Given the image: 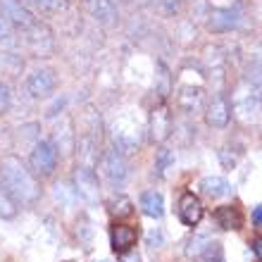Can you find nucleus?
I'll list each match as a JSON object with an SVG mask.
<instances>
[{
  "instance_id": "obj_10",
  "label": "nucleus",
  "mask_w": 262,
  "mask_h": 262,
  "mask_svg": "<svg viewBox=\"0 0 262 262\" xmlns=\"http://www.w3.org/2000/svg\"><path fill=\"white\" fill-rule=\"evenodd\" d=\"M86 7H89L91 17L96 19V24H100V27H105V29L115 27L119 21L117 5H115L112 0H86Z\"/></svg>"
},
{
  "instance_id": "obj_8",
  "label": "nucleus",
  "mask_w": 262,
  "mask_h": 262,
  "mask_svg": "<svg viewBox=\"0 0 262 262\" xmlns=\"http://www.w3.org/2000/svg\"><path fill=\"white\" fill-rule=\"evenodd\" d=\"M27 91L31 93V98H48L55 91V74L50 69H34L27 79Z\"/></svg>"
},
{
  "instance_id": "obj_29",
  "label": "nucleus",
  "mask_w": 262,
  "mask_h": 262,
  "mask_svg": "<svg viewBox=\"0 0 262 262\" xmlns=\"http://www.w3.org/2000/svg\"><path fill=\"white\" fill-rule=\"evenodd\" d=\"M160 243H162V231H158V234L152 231L150 238H148V246H150V248H160Z\"/></svg>"
},
{
  "instance_id": "obj_16",
  "label": "nucleus",
  "mask_w": 262,
  "mask_h": 262,
  "mask_svg": "<svg viewBox=\"0 0 262 262\" xmlns=\"http://www.w3.org/2000/svg\"><path fill=\"white\" fill-rule=\"evenodd\" d=\"M141 210H143V214L152 217V220H160V217L165 214L162 193H158V191H145V193L141 195Z\"/></svg>"
},
{
  "instance_id": "obj_5",
  "label": "nucleus",
  "mask_w": 262,
  "mask_h": 262,
  "mask_svg": "<svg viewBox=\"0 0 262 262\" xmlns=\"http://www.w3.org/2000/svg\"><path fill=\"white\" fill-rule=\"evenodd\" d=\"M231 119V105H229V98L224 96V91H214L210 100H207L205 107V122L214 129H224Z\"/></svg>"
},
{
  "instance_id": "obj_27",
  "label": "nucleus",
  "mask_w": 262,
  "mask_h": 262,
  "mask_svg": "<svg viewBox=\"0 0 262 262\" xmlns=\"http://www.w3.org/2000/svg\"><path fill=\"white\" fill-rule=\"evenodd\" d=\"M12 36V27H10V21L5 17H0V38H10Z\"/></svg>"
},
{
  "instance_id": "obj_26",
  "label": "nucleus",
  "mask_w": 262,
  "mask_h": 262,
  "mask_svg": "<svg viewBox=\"0 0 262 262\" xmlns=\"http://www.w3.org/2000/svg\"><path fill=\"white\" fill-rule=\"evenodd\" d=\"M7 107H10V91H7L5 83L0 81V115L7 112Z\"/></svg>"
},
{
  "instance_id": "obj_6",
  "label": "nucleus",
  "mask_w": 262,
  "mask_h": 262,
  "mask_svg": "<svg viewBox=\"0 0 262 262\" xmlns=\"http://www.w3.org/2000/svg\"><path fill=\"white\" fill-rule=\"evenodd\" d=\"M103 174L112 186H122L126 181V174H129V169H126V158H124V152H119L115 145L107 148L103 155Z\"/></svg>"
},
{
  "instance_id": "obj_30",
  "label": "nucleus",
  "mask_w": 262,
  "mask_h": 262,
  "mask_svg": "<svg viewBox=\"0 0 262 262\" xmlns=\"http://www.w3.org/2000/svg\"><path fill=\"white\" fill-rule=\"evenodd\" d=\"M220 158H222V162H224V167H229V169L234 167L236 160H234V158H229V155H227V148H222V150H220Z\"/></svg>"
},
{
  "instance_id": "obj_11",
  "label": "nucleus",
  "mask_w": 262,
  "mask_h": 262,
  "mask_svg": "<svg viewBox=\"0 0 262 262\" xmlns=\"http://www.w3.org/2000/svg\"><path fill=\"white\" fill-rule=\"evenodd\" d=\"M27 43L29 48L34 50V55L38 57H46L53 50V34H50L48 27H43V24H31L27 29Z\"/></svg>"
},
{
  "instance_id": "obj_17",
  "label": "nucleus",
  "mask_w": 262,
  "mask_h": 262,
  "mask_svg": "<svg viewBox=\"0 0 262 262\" xmlns=\"http://www.w3.org/2000/svg\"><path fill=\"white\" fill-rule=\"evenodd\" d=\"M200 191L207 195V198H224V195L231 191V186H229L227 179H222V177H205V179L200 181Z\"/></svg>"
},
{
  "instance_id": "obj_34",
  "label": "nucleus",
  "mask_w": 262,
  "mask_h": 262,
  "mask_svg": "<svg viewBox=\"0 0 262 262\" xmlns=\"http://www.w3.org/2000/svg\"><path fill=\"white\" fill-rule=\"evenodd\" d=\"M0 12H3V0H0ZM0 17H3V14H0Z\"/></svg>"
},
{
  "instance_id": "obj_15",
  "label": "nucleus",
  "mask_w": 262,
  "mask_h": 262,
  "mask_svg": "<svg viewBox=\"0 0 262 262\" xmlns=\"http://www.w3.org/2000/svg\"><path fill=\"white\" fill-rule=\"evenodd\" d=\"M214 222H217L222 229L231 231V229H241L243 227V214L236 205H222V207L214 210Z\"/></svg>"
},
{
  "instance_id": "obj_22",
  "label": "nucleus",
  "mask_w": 262,
  "mask_h": 262,
  "mask_svg": "<svg viewBox=\"0 0 262 262\" xmlns=\"http://www.w3.org/2000/svg\"><path fill=\"white\" fill-rule=\"evenodd\" d=\"M38 129L41 126L38 124H24V126H19V143H27V145H31L34 148L36 143H38Z\"/></svg>"
},
{
  "instance_id": "obj_33",
  "label": "nucleus",
  "mask_w": 262,
  "mask_h": 262,
  "mask_svg": "<svg viewBox=\"0 0 262 262\" xmlns=\"http://www.w3.org/2000/svg\"><path fill=\"white\" fill-rule=\"evenodd\" d=\"M255 14H257V19L262 21V0H255Z\"/></svg>"
},
{
  "instance_id": "obj_19",
  "label": "nucleus",
  "mask_w": 262,
  "mask_h": 262,
  "mask_svg": "<svg viewBox=\"0 0 262 262\" xmlns=\"http://www.w3.org/2000/svg\"><path fill=\"white\" fill-rule=\"evenodd\" d=\"M36 5V10H41L43 14H60L67 10L69 0H31Z\"/></svg>"
},
{
  "instance_id": "obj_32",
  "label": "nucleus",
  "mask_w": 262,
  "mask_h": 262,
  "mask_svg": "<svg viewBox=\"0 0 262 262\" xmlns=\"http://www.w3.org/2000/svg\"><path fill=\"white\" fill-rule=\"evenodd\" d=\"M253 222H255L257 227H262V205H257L255 210H253Z\"/></svg>"
},
{
  "instance_id": "obj_2",
  "label": "nucleus",
  "mask_w": 262,
  "mask_h": 262,
  "mask_svg": "<svg viewBox=\"0 0 262 262\" xmlns=\"http://www.w3.org/2000/svg\"><path fill=\"white\" fill-rule=\"evenodd\" d=\"M229 105H231V112H234L236 119H238L243 126H255L262 119V100L255 96V91L250 89L243 79L236 83Z\"/></svg>"
},
{
  "instance_id": "obj_23",
  "label": "nucleus",
  "mask_w": 262,
  "mask_h": 262,
  "mask_svg": "<svg viewBox=\"0 0 262 262\" xmlns=\"http://www.w3.org/2000/svg\"><path fill=\"white\" fill-rule=\"evenodd\" d=\"M222 255H224V250H222L220 241H207V246L200 253V257L205 262H222Z\"/></svg>"
},
{
  "instance_id": "obj_21",
  "label": "nucleus",
  "mask_w": 262,
  "mask_h": 262,
  "mask_svg": "<svg viewBox=\"0 0 262 262\" xmlns=\"http://www.w3.org/2000/svg\"><path fill=\"white\" fill-rule=\"evenodd\" d=\"M169 165H174V152L169 150V148H160L158 158H155V174H158V177H165Z\"/></svg>"
},
{
  "instance_id": "obj_14",
  "label": "nucleus",
  "mask_w": 262,
  "mask_h": 262,
  "mask_svg": "<svg viewBox=\"0 0 262 262\" xmlns=\"http://www.w3.org/2000/svg\"><path fill=\"white\" fill-rule=\"evenodd\" d=\"M136 238H138L136 229L126 227V224H117V227L112 229V236H110L112 250L122 255V253H126V250L134 248V243H136Z\"/></svg>"
},
{
  "instance_id": "obj_20",
  "label": "nucleus",
  "mask_w": 262,
  "mask_h": 262,
  "mask_svg": "<svg viewBox=\"0 0 262 262\" xmlns=\"http://www.w3.org/2000/svg\"><path fill=\"white\" fill-rule=\"evenodd\" d=\"M14 214H17V200L5 188H0V220H12Z\"/></svg>"
},
{
  "instance_id": "obj_9",
  "label": "nucleus",
  "mask_w": 262,
  "mask_h": 262,
  "mask_svg": "<svg viewBox=\"0 0 262 262\" xmlns=\"http://www.w3.org/2000/svg\"><path fill=\"white\" fill-rule=\"evenodd\" d=\"M150 138L155 143H165L169 134H172V112L167 110V105H158L155 110L150 112Z\"/></svg>"
},
{
  "instance_id": "obj_12",
  "label": "nucleus",
  "mask_w": 262,
  "mask_h": 262,
  "mask_svg": "<svg viewBox=\"0 0 262 262\" xmlns=\"http://www.w3.org/2000/svg\"><path fill=\"white\" fill-rule=\"evenodd\" d=\"M179 220L184 222L186 227H195V224L203 220V203H200L198 195L184 193L179 198Z\"/></svg>"
},
{
  "instance_id": "obj_24",
  "label": "nucleus",
  "mask_w": 262,
  "mask_h": 262,
  "mask_svg": "<svg viewBox=\"0 0 262 262\" xmlns=\"http://www.w3.org/2000/svg\"><path fill=\"white\" fill-rule=\"evenodd\" d=\"M207 246V238H203V236H195V238H191L186 246V255L188 257H198L200 253H203V248Z\"/></svg>"
},
{
  "instance_id": "obj_31",
  "label": "nucleus",
  "mask_w": 262,
  "mask_h": 262,
  "mask_svg": "<svg viewBox=\"0 0 262 262\" xmlns=\"http://www.w3.org/2000/svg\"><path fill=\"white\" fill-rule=\"evenodd\" d=\"M253 253L257 255V260H262V236H257L255 241H253Z\"/></svg>"
},
{
  "instance_id": "obj_13",
  "label": "nucleus",
  "mask_w": 262,
  "mask_h": 262,
  "mask_svg": "<svg viewBox=\"0 0 262 262\" xmlns=\"http://www.w3.org/2000/svg\"><path fill=\"white\" fill-rule=\"evenodd\" d=\"M203 105V89L200 86H181L177 93V107L184 115H195Z\"/></svg>"
},
{
  "instance_id": "obj_4",
  "label": "nucleus",
  "mask_w": 262,
  "mask_h": 262,
  "mask_svg": "<svg viewBox=\"0 0 262 262\" xmlns=\"http://www.w3.org/2000/svg\"><path fill=\"white\" fill-rule=\"evenodd\" d=\"M29 167L36 177H50L57 167V150L50 141H38L29 152Z\"/></svg>"
},
{
  "instance_id": "obj_28",
  "label": "nucleus",
  "mask_w": 262,
  "mask_h": 262,
  "mask_svg": "<svg viewBox=\"0 0 262 262\" xmlns=\"http://www.w3.org/2000/svg\"><path fill=\"white\" fill-rule=\"evenodd\" d=\"M119 262H141V257H138L134 250H126V253L119 255Z\"/></svg>"
},
{
  "instance_id": "obj_7",
  "label": "nucleus",
  "mask_w": 262,
  "mask_h": 262,
  "mask_svg": "<svg viewBox=\"0 0 262 262\" xmlns=\"http://www.w3.org/2000/svg\"><path fill=\"white\" fill-rule=\"evenodd\" d=\"M74 186H76V193L79 198H83L89 205H96L100 193H98V177L91 167H76L74 172Z\"/></svg>"
},
{
  "instance_id": "obj_1",
  "label": "nucleus",
  "mask_w": 262,
  "mask_h": 262,
  "mask_svg": "<svg viewBox=\"0 0 262 262\" xmlns=\"http://www.w3.org/2000/svg\"><path fill=\"white\" fill-rule=\"evenodd\" d=\"M0 188H5L7 193L17 200V205L19 203L31 205L38 200V193H41L31 169H27L17 155H7L0 162Z\"/></svg>"
},
{
  "instance_id": "obj_36",
  "label": "nucleus",
  "mask_w": 262,
  "mask_h": 262,
  "mask_svg": "<svg viewBox=\"0 0 262 262\" xmlns=\"http://www.w3.org/2000/svg\"><path fill=\"white\" fill-rule=\"evenodd\" d=\"M112 3H115V0H112Z\"/></svg>"
},
{
  "instance_id": "obj_3",
  "label": "nucleus",
  "mask_w": 262,
  "mask_h": 262,
  "mask_svg": "<svg viewBox=\"0 0 262 262\" xmlns=\"http://www.w3.org/2000/svg\"><path fill=\"white\" fill-rule=\"evenodd\" d=\"M243 3H234L231 7H210L205 17V27L212 34H229L241 27Z\"/></svg>"
},
{
  "instance_id": "obj_18",
  "label": "nucleus",
  "mask_w": 262,
  "mask_h": 262,
  "mask_svg": "<svg viewBox=\"0 0 262 262\" xmlns=\"http://www.w3.org/2000/svg\"><path fill=\"white\" fill-rule=\"evenodd\" d=\"M243 81L255 91V96L262 100V64H246V76Z\"/></svg>"
},
{
  "instance_id": "obj_25",
  "label": "nucleus",
  "mask_w": 262,
  "mask_h": 262,
  "mask_svg": "<svg viewBox=\"0 0 262 262\" xmlns=\"http://www.w3.org/2000/svg\"><path fill=\"white\" fill-rule=\"evenodd\" d=\"M112 212L119 214V217H126V214H131V200L124 198V195H122L119 200H115V207H112Z\"/></svg>"
},
{
  "instance_id": "obj_35",
  "label": "nucleus",
  "mask_w": 262,
  "mask_h": 262,
  "mask_svg": "<svg viewBox=\"0 0 262 262\" xmlns=\"http://www.w3.org/2000/svg\"><path fill=\"white\" fill-rule=\"evenodd\" d=\"M21 3H31V0H21Z\"/></svg>"
}]
</instances>
